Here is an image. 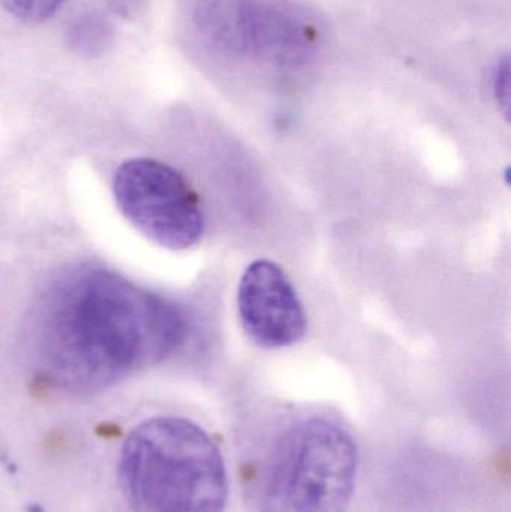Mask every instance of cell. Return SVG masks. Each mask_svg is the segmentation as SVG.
Wrapping results in <instances>:
<instances>
[{"label":"cell","mask_w":511,"mask_h":512,"mask_svg":"<svg viewBox=\"0 0 511 512\" xmlns=\"http://www.w3.org/2000/svg\"><path fill=\"white\" fill-rule=\"evenodd\" d=\"M194 26L207 47L242 62L296 68L320 51V23L293 0H198Z\"/></svg>","instance_id":"obj_4"},{"label":"cell","mask_w":511,"mask_h":512,"mask_svg":"<svg viewBox=\"0 0 511 512\" xmlns=\"http://www.w3.org/2000/svg\"><path fill=\"white\" fill-rule=\"evenodd\" d=\"M65 0H0V5L15 17L30 23H41L50 18Z\"/></svg>","instance_id":"obj_8"},{"label":"cell","mask_w":511,"mask_h":512,"mask_svg":"<svg viewBox=\"0 0 511 512\" xmlns=\"http://www.w3.org/2000/svg\"><path fill=\"white\" fill-rule=\"evenodd\" d=\"M114 198L126 219L144 237L170 251L200 243L204 216L185 177L155 159H131L117 168Z\"/></svg>","instance_id":"obj_5"},{"label":"cell","mask_w":511,"mask_h":512,"mask_svg":"<svg viewBox=\"0 0 511 512\" xmlns=\"http://www.w3.org/2000/svg\"><path fill=\"white\" fill-rule=\"evenodd\" d=\"M359 448L339 421L309 415L279 430L261 462L260 512H348Z\"/></svg>","instance_id":"obj_3"},{"label":"cell","mask_w":511,"mask_h":512,"mask_svg":"<svg viewBox=\"0 0 511 512\" xmlns=\"http://www.w3.org/2000/svg\"><path fill=\"white\" fill-rule=\"evenodd\" d=\"M237 310L243 330L261 348H288L300 342L308 328L293 283L269 259H257L246 267L237 289Z\"/></svg>","instance_id":"obj_6"},{"label":"cell","mask_w":511,"mask_h":512,"mask_svg":"<svg viewBox=\"0 0 511 512\" xmlns=\"http://www.w3.org/2000/svg\"><path fill=\"white\" fill-rule=\"evenodd\" d=\"M179 307L102 270L69 274L48 292L36 324L42 376L74 393L101 390L182 345Z\"/></svg>","instance_id":"obj_1"},{"label":"cell","mask_w":511,"mask_h":512,"mask_svg":"<svg viewBox=\"0 0 511 512\" xmlns=\"http://www.w3.org/2000/svg\"><path fill=\"white\" fill-rule=\"evenodd\" d=\"M113 30L102 15L87 12L72 21L68 30L69 45L83 56H99L110 47Z\"/></svg>","instance_id":"obj_7"},{"label":"cell","mask_w":511,"mask_h":512,"mask_svg":"<svg viewBox=\"0 0 511 512\" xmlns=\"http://www.w3.org/2000/svg\"><path fill=\"white\" fill-rule=\"evenodd\" d=\"M510 59L504 57L498 62L494 69V77H492V87H494V95L497 98L498 105L504 110L507 117L510 116V98H511V74Z\"/></svg>","instance_id":"obj_9"},{"label":"cell","mask_w":511,"mask_h":512,"mask_svg":"<svg viewBox=\"0 0 511 512\" xmlns=\"http://www.w3.org/2000/svg\"><path fill=\"white\" fill-rule=\"evenodd\" d=\"M119 480L134 512H225L230 504L224 451L188 418L141 423L123 445Z\"/></svg>","instance_id":"obj_2"}]
</instances>
